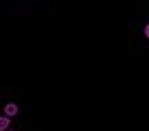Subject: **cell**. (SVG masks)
I'll return each instance as SVG.
<instances>
[{
  "label": "cell",
  "mask_w": 149,
  "mask_h": 131,
  "mask_svg": "<svg viewBox=\"0 0 149 131\" xmlns=\"http://www.w3.org/2000/svg\"><path fill=\"white\" fill-rule=\"evenodd\" d=\"M5 114H7L9 118H13L15 114H18V105H15V103H7V105H5Z\"/></svg>",
  "instance_id": "obj_1"
},
{
  "label": "cell",
  "mask_w": 149,
  "mask_h": 131,
  "mask_svg": "<svg viewBox=\"0 0 149 131\" xmlns=\"http://www.w3.org/2000/svg\"><path fill=\"white\" fill-rule=\"evenodd\" d=\"M7 131H11V129H7Z\"/></svg>",
  "instance_id": "obj_4"
},
{
  "label": "cell",
  "mask_w": 149,
  "mask_h": 131,
  "mask_svg": "<svg viewBox=\"0 0 149 131\" xmlns=\"http://www.w3.org/2000/svg\"><path fill=\"white\" fill-rule=\"evenodd\" d=\"M7 129H9V116L5 114V116H0V131H7Z\"/></svg>",
  "instance_id": "obj_2"
},
{
  "label": "cell",
  "mask_w": 149,
  "mask_h": 131,
  "mask_svg": "<svg viewBox=\"0 0 149 131\" xmlns=\"http://www.w3.org/2000/svg\"><path fill=\"white\" fill-rule=\"evenodd\" d=\"M145 35H147V39H149V24L145 26Z\"/></svg>",
  "instance_id": "obj_3"
}]
</instances>
